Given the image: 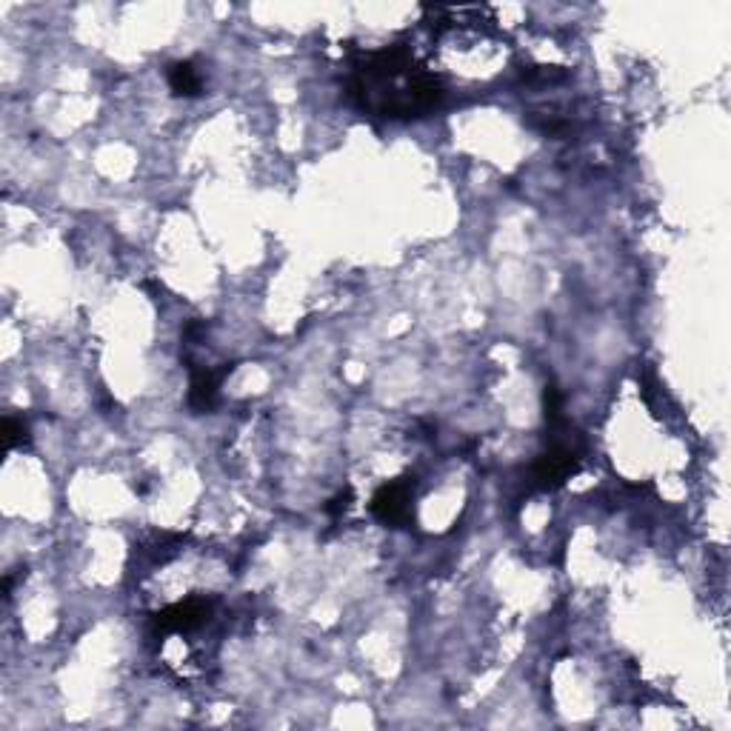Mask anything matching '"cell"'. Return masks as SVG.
Returning <instances> with one entry per match:
<instances>
[{"instance_id":"cell-4","label":"cell","mask_w":731,"mask_h":731,"mask_svg":"<svg viewBox=\"0 0 731 731\" xmlns=\"http://www.w3.org/2000/svg\"><path fill=\"white\" fill-rule=\"evenodd\" d=\"M232 372V366L226 363V366H220V369H200L192 375V386H189V406L195 409V412H209L215 403H218V392H220V383H223V377Z\"/></svg>"},{"instance_id":"cell-2","label":"cell","mask_w":731,"mask_h":731,"mask_svg":"<svg viewBox=\"0 0 731 731\" xmlns=\"http://www.w3.org/2000/svg\"><path fill=\"white\" fill-rule=\"evenodd\" d=\"M412 500H415L412 480L400 477V480H389L377 489L369 509L386 526H406V523H412Z\"/></svg>"},{"instance_id":"cell-3","label":"cell","mask_w":731,"mask_h":731,"mask_svg":"<svg viewBox=\"0 0 731 731\" xmlns=\"http://www.w3.org/2000/svg\"><path fill=\"white\" fill-rule=\"evenodd\" d=\"M577 466H580V455L574 452L572 446L569 443H554L552 449L534 463L532 480L540 489H554L563 480H569L577 472Z\"/></svg>"},{"instance_id":"cell-6","label":"cell","mask_w":731,"mask_h":731,"mask_svg":"<svg viewBox=\"0 0 731 731\" xmlns=\"http://www.w3.org/2000/svg\"><path fill=\"white\" fill-rule=\"evenodd\" d=\"M26 443H29V426H26V420L9 417V420H6V449L26 446Z\"/></svg>"},{"instance_id":"cell-5","label":"cell","mask_w":731,"mask_h":731,"mask_svg":"<svg viewBox=\"0 0 731 731\" xmlns=\"http://www.w3.org/2000/svg\"><path fill=\"white\" fill-rule=\"evenodd\" d=\"M169 86L178 98H198L203 92V78H200L198 66L192 60H180L169 69Z\"/></svg>"},{"instance_id":"cell-1","label":"cell","mask_w":731,"mask_h":731,"mask_svg":"<svg viewBox=\"0 0 731 731\" xmlns=\"http://www.w3.org/2000/svg\"><path fill=\"white\" fill-rule=\"evenodd\" d=\"M349 95L360 109L383 118L412 120L435 112L446 98V86L435 69L423 66L403 43L360 55L352 66Z\"/></svg>"},{"instance_id":"cell-7","label":"cell","mask_w":731,"mask_h":731,"mask_svg":"<svg viewBox=\"0 0 731 731\" xmlns=\"http://www.w3.org/2000/svg\"><path fill=\"white\" fill-rule=\"evenodd\" d=\"M352 506V489H346V492H340L335 500H329L326 503V514L329 517H340V514H346V509Z\"/></svg>"}]
</instances>
